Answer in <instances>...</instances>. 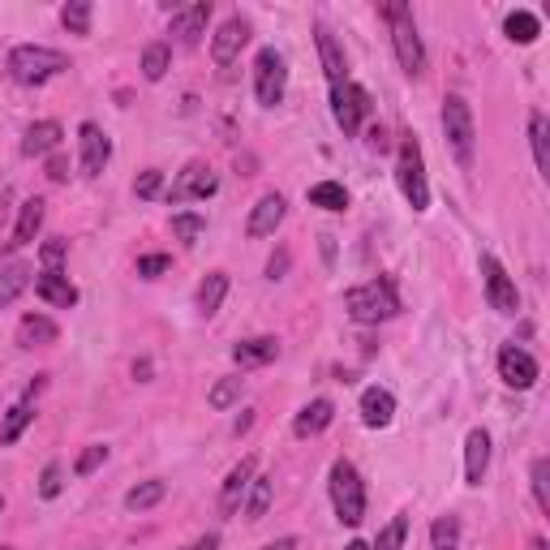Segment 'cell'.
<instances>
[{"label":"cell","mask_w":550,"mask_h":550,"mask_svg":"<svg viewBox=\"0 0 550 550\" xmlns=\"http://www.w3.org/2000/svg\"><path fill=\"white\" fill-rule=\"evenodd\" d=\"M482 280H486V297L490 306H495L499 314H516L520 310V293H516V280L508 275V267L499 263L495 254H482Z\"/></svg>","instance_id":"9c48e42d"},{"label":"cell","mask_w":550,"mask_h":550,"mask_svg":"<svg viewBox=\"0 0 550 550\" xmlns=\"http://www.w3.org/2000/svg\"><path fill=\"white\" fill-rule=\"evenodd\" d=\"M56 340H61V327H56L48 314H26L18 323V344H22V349H43V344H56Z\"/></svg>","instance_id":"603a6c76"},{"label":"cell","mask_w":550,"mask_h":550,"mask_svg":"<svg viewBox=\"0 0 550 550\" xmlns=\"http://www.w3.org/2000/svg\"><path fill=\"white\" fill-rule=\"evenodd\" d=\"M327 486H331V508H336L340 525H361L366 520V482H361L353 460H336Z\"/></svg>","instance_id":"277c9868"},{"label":"cell","mask_w":550,"mask_h":550,"mask_svg":"<svg viewBox=\"0 0 550 550\" xmlns=\"http://www.w3.org/2000/svg\"><path fill=\"white\" fill-rule=\"evenodd\" d=\"M392 417H396V396L387 392V387H366V392H361V422L370 430L392 426Z\"/></svg>","instance_id":"ac0fdd59"},{"label":"cell","mask_w":550,"mask_h":550,"mask_svg":"<svg viewBox=\"0 0 550 550\" xmlns=\"http://www.w3.org/2000/svg\"><path fill=\"white\" fill-rule=\"evenodd\" d=\"M331 117H336V125L349 138L361 134V121L370 117V95L357 82H336L331 86Z\"/></svg>","instance_id":"ba28073f"},{"label":"cell","mask_w":550,"mask_h":550,"mask_svg":"<svg viewBox=\"0 0 550 550\" xmlns=\"http://www.w3.org/2000/svg\"><path fill=\"white\" fill-rule=\"evenodd\" d=\"M202 228H207V220H202V215H172V237H177L181 245H194L198 237H202Z\"/></svg>","instance_id":"f35d334b"},{"label":"cell","mask_w":550,"mask_h":550,"mask_svg":"<svg viewBox=\"0 0 550 550\" xmlns=\"http://www.w3.org/2000/svg\"><path fill=\"white\" fill-rule=\"evenodd\" d=\"M35 293L48 301V306H56V310H74L78 306V288L69 284L65 271H39L35 275Z\"/></svg>","instance_id":"2e32d148"},{"label":"cell","mask_w":550,"mask_h":550,"mask_svg":"<svg viewBox=\"0 0 550 550\" xmlns=\"http://www.w3.org/2000/svg\"><path fill=\"white\" fill-rule=\"evenodd\" d=\"M280 357V340L275 336H254V340H241L233 349V361L245 370V366H267V361Z\"/></svg>","instance_id":"484cf974"},{"label":"cell","mask_w":550,"mask_h":550,"mask_svg":"<svg viewBox=\"0 0 550 550\" xmlns=\"http://www.w3.org/2000/svg\"><path fill=\"white\" fill-rule=\"evenodd\" d=\"M383 18L392 26V48H396V61L409 78H422L426 74V43L417 35V22H413V9L400 5V0H387L383 5Z\"/></svg>","instance_id":"7a4b0ae2"},{"label":"cell","mask_w":550,"mask_h":550,"mask_svg":"<svg viewBox=\"0 0 550 550\" xmlns=\"http://www.w3.org/2000/svg\"><path fill=\"white\" fill-rule=\"evenodd\" d=\"M69 69V56L56 48H43V43H22V48L9 52V78L18 86H43L56 74Z\"/></svg>","instance_id":"3957f363"},{"label":"cell","mask_w":550,"mask_h":550,"mask_svg":"<svg viewBox=\"0 0 550 550\" xmlns=\"http://www.w3.org/2000/svg\"><path fill=\"white\" fill-rule=\"evenodd\" d=\"M404 538H409V516H392V525L379 529V538H374L370 550H404Z\"/></svg>","instance_id":"8d00e7d4"},{"label":"cell","mask_w":550,"mask_h":550,"mask_svg":"<svg viewBox=\"0 0 550 550\" xmlns=\"http://www.w3.org/2000/svg\"><path fill=\"white\" fill-rule=\"evenodd\" d=\"M263 550H297V538H275V542H267Z\"/></svg>","instance_id":"f907efd6"},{"label":"cell","mask_w":550,"mask_h":550,"mask_svg":"<svg viewBox=\"0 0 550 550\" xmlns=\"http://www.w3.org/2000/svg\"><path fill=\"white\" fill-rule=\"evenodd\" d=\"M134 379H142V383L151 379V361H134Z\"/></svg>","instance_id":"816d5d0a"},{"label":"cell","mask_w":550,"mask_h":550,"mask_svg":"<svg viewBox=\"0 0 550 550\" xmlns=\"http://www.w3.org/2000/svg\"><path fill=\"white\" fill-rule=\"evenodd\" d=\"M284 211H288V202H284V194H263L254 202V211H250V220H245V233L250 237H271L275 228L284 224Z\"/></svg>","instance_id":"5bb4252c"},{"label":"cell","mask_w":550,"mask_h":550,"mask_svg":"<svg viewBox=\"0 0 550 550\" xmlns=\"http://www.w3.org/2000/svg\"><path fill=\"white\" fill-rule=\"evenodd\" d=\"M288 263H293V254H288V250H275V254L267 258V280H284Z\"/></svg>","instance_id":"bcb514c9"},{"label":"cell","mask_w":550,"mask_h":550,"mask_svg":"<svg viewBox=\"0 0 550 550\" xmlns=\"http://www.w3.org/2000/svg\"><path fill=\"white\" fill-rule=\"evenodd\" d=\"M108 159H112V138L95 121H82V129H78V168H82V177H99V172L108 168Z\"/></svg>","instance_id":"30bf717a"},{"label":"cell","mask_w":550,"mask_h":550,"mask_svg":"<svg viewBox=\"0 0 550 550\" xmlns=\"http://www.w3.org/2000/svg\"><path fill=\"white\" fill-rule=\"evenodd\" d=\"M314 43H318V61H323L327 82H331V86H336V82H349V65H344V52H340L336 35H331L327 26H314Z\"/></svg>","instance_id":"d6986e66"},{"label":"cell","mask_w":550,"mask_h":550,"mask_svg":"<svg viewBox=\"0 0 550 550\" xmlns=\"http://www.w3.org/2000/svg\"><path fill=\"white\" fill-rule=\"evenodd\" d=\"M0 512H5V495H0Z\"/></svg>","instance_id":"11a10c76"},{"label":"cell","mask_w":550,"mask_h":550,"mask_svg":"<svg viewBox=\"0 0 550 550\" xmlns=\"http://www.w3.org/2000/svg\"><path fill=\"white\" fill-rule=\"evenodd\" d=\"M31 422H35V404H31V396H26V400L13 404V409L5 413V422H0V447H13V443H18L22 430L31 426Z\"/></svg>","instance_id":"4316f807"},{"label":"cell","mask_w":550,"mask_h":550,"mask_svg":"<svg viewBox=\"0 0 550 550\" xmlns=\"http://www.w3.org/2000/svg\"><path fill=\"white\" fill-rule=\"evenodd\" d=\"M533 499H538L542 512H550V460L546 456L533 460Z\"/></svg>","instance_id":"60d3db41"},{"label":"cell","mask_w":550,"mask_h":550,"mask_svg":"<svg viewBox=\"0 0 550 550\" xmlns=\"http://www.w3.org/2000/svg\"><path fill=\"white\" fill-rule=\"evenodd\" d=\"M344 550H370L366 542H349V546H344Z\"/></svg>","instance_id":"db71d44e"},{"label":"cell","mask_w":550,"mask_h":550,"mask_svg":"<svg viewBox=\"0 0 550 550\" xmlns=\"http://www.w3.org/2000/svg\"><path fill=\"white\" fill-rule=\"evenodd\" d=\"M284 91H288V61L275 48H263L254 56V95L263 108L284 104Z\"/></svg>","instance_id":"52a82bcc"},{"label":"cell","mask_w":550,"mask_h":550,"mask_svg":"<svg viewBox=\"0 0 550 550\" xmlns=\"http://www.w3.org/2000/svg\"><path fill=\"white\" fill-rule=\"evenodd\" d=\"M224 297H228V271H211L207 280L198 284V314L211 318L215 310L224 306Z\"/></svg>","instance_id":"83f0119b"},{"label":"cell","mask_w":550,"mask_h":550,"mask_svg":"<svg viewBox=\"0 0 550 550\" xmlns=\"http://www.w3.org/2000/svg\"><path fill=\"white\" fill-rule=\"evenodd\" d=\"M250 43V22L241 18V13H233L220 31L211 35V56H215V65H233L237 56H241V48Z\"/></svg>","instance_id":"4fadbf2b"},{"label":"cell","mask_w":550,"mask_h":550,"mask_svg":"<svg viewBox=\"0 0 550 550\" xmlns=\"http://www.w3.org/2000/svg\"><path fill=\"white\" fill-rule=\"evenodd\" d=\"M61 26L69 35H91V0H69L61 9Z\"/></svg>","instance_id":"d590c367"},{"label":"cell","mask_w":550,"mask_h":550,"mask_svg":"<svg viewBox=\"0 0 550 550\" xmlns=\"http://www.w3.org/2000/svg\"><path fill=\"white\" fill-rule=\"evenodd\" d=\"M331 417H336V404H331L327 396H318L293 417V434L297 439H314V434H323L331 426Z\"/></svg>","instance_id":"ffe728a7"},{"label":"cell","mask_w":550,"mask_h":550,"mask_svg":"<svg viewBox=\"0 0 550 550\" xmlns=\"http://www.w3.org/2000/svg\"><path fill=\"white\" fill-rule=\"evenodd\" d=\"M396 185L404 202L413 211H430V181H426V164H422V147L413 138L400 142V155H396Z\"/></svg>","instance_id":"8992f818"},{"label":"cell","mask_w":550,"mask_h":550,"mask_svg":"<svg viewBox=\"0 0 550 550\" xmlns=\"http://www.w3.org/2000/svg\"><path fill=\"white\" fill-rule=\"evenodd\" d=\"M104 460H108V443H91V447H86V452L78 456L74 473H78V477H91L99 465H104Z\"/></svg>","instance_id":"7bdbcfd3"},{"label":"cell","mask_w":550,"mask_h":550,"mask_svg":"<svg viewBox=\"0 0 550 550\" xmlns=\"http://www.w3.org/2000/svg\"><path fill=\"white\" fill-rule=\"evenodd\" d=\"M344 310H349V318L361 327H379V323H387V318H396L400 314L396 280L392 275H379V280L353 284L349 293H344Z\"/></svg>","instance_id":"6da1fadb"},{"label":"cell","mask_w":550,"mask_h":550,"mask_svg":"<svg viewBox=\"0 0 550 550\" xmlns=\"http://www.w3.org/2000/svg\"><path fill=\"white\" fill-rule=\"evenodd\" d=\"M310 207L344 211V207H349V190H344L340 181H318V185H310Z\"/></svg>","instance_id":"d6a6232c"},{"label":"cell","mask_w":550,"mask_h":550,"mask_svg":"<svg viewBox=\"0 0 550 550\" xmlns=\"http://www.w3.org/2000/svg\"><path fill=\"white\" fill-rule=\"evenodd\" d=\"M538 374H542V366H538V357H533V353L516 349V344L499 349V379L508 383V387H516V392H529V387L538 383Z\"/></svg>","instance_id":"8fae6325"},{"label":"cell","mask_w":550,"mask_h":550,"mask_svg":"<svg viewBox=\"0 0 550 550\" xmlns=\"http://www.w3.org/2000/svg\"><path fill=\"white\" fill-rule=\"evenodd\" d=\"M550 125L546 112H529V142H533V164H538L542 177H550Z\"/></svg>","instance_id":"f1b7e54d"},{"label":"cell","mask_w":550,"mask_h":550,"mask_svg":"<svg viewBox=\"0 0 550 550\" xmlns=\"http://www.w3.org/2000/svg\"><path fill=\"white\" fill-rule=\"evenodd\" d=\"M486 469H490V434L477 426V430H469V439H465V482L482 486Z\"/></svg>","instance_id":"44dd1931"},{"label":"cell","mask_w":550,"mask_h":550,"mask_svg":"<svg viewBox=\"0 0 550 550\" xmlns=\"http://www.w3.org/2000/svg\"><path fill=\"white\" fill-rule=\"evenodd\" d=\"M366 142L374 151H387V129L383 125H370V134H366Z\"/></svg>","instance_id":"681fc988"},{"label":"cell","mask_w":550,"mask_h":550,"mask_svg":"<svg viewBox=\"0 0 550 550\" xmlns=\"http://www.w3.org/2000/svg\"><path fill=\"white\" fill-rule=\"evenodd\" d=\"M61 138H65L61 121H35L31 129H26V138H22V155H26V159L52 155L56 147H61Z\"/></svg>","instance_id":"7402d4cb"},{"label":"cell","mask_w":550,"mask_h":550,"mask_svg":"<svg viewBox=\"0 0 550 550\" xmlns=\"http://www.w3.org/2000/svg\"><path fill=\"white\" fill-rule=\"evenodd\" d=\"M168 267H172L168 254H147V258H138V275H142V280H155V275H164Z\"/></svg>","instance_id":"f6af8a7d"},{"label":"cell","mask_w":550,"mask_h":550,"mask_svg":"<svg viewBox=\"0 0 550 550\" xmlns=\"http://www.w3.org/2000/svg\"><path fill=\"white\" fill-rule=\"evenodd\" d=\"M430 550H460V516H434L430 525Z\"/></svg>","instance_id":"836d02e7"},{"label":"cell","mask_w":550,"mask_h":550,"mask_svg":"<svg viewBox=\"0 0 550 550\" xmlns=\"http://www.w3.org/2000/svg\"><path fill=\"white\" fill-rule=\"evenodd\" d=\"M271 495H275V477L254 473L250 495H245V520H263V516H267V508H271Z\"/></svg>","instance_id":"f546056e"},{"label":"cell","mask_w":550,"mask_h":550,"mask_svg":"<svg viewBox=\"0 0 550 550\" xmlns=\"http://www.w3.org/2000/svg\"><path fill=\"white\" fill-rule=\"evenodd\" d=\"M168 65H172V48H168V43H147V48H142V78H147V82L164 78Z\"/></svg>","instance_id":"e575fe53"},{"label":"cell","mask_w":550,"mask_h":550,"mask_svg":"<svg viewBox=\"0 0 550 550\" xmlns=\"http://www.w3.org/2000/svg\"><path fill=\"white\" fill-rule=\"evenodd\" d=\"M31 280H35L31 263H5V267H0V310L13 306V301L31 288Z\"/></svg>","instance_id":"d4e9b609"},{"label":"cell","mask_w":550,"mask_h":550,"mask_svg":"<svg viewBox=\"0 0 550 550\" xmlns=\"http://www.w3.org/2000/svg\"><path fill=\"white\" fill-rule=\"evenodd\" d=\"M241 379H220V383H215L211 387V392H207V404H211V409L215 413H224V409H233V404L241 400Z\"/></svg>","instance_id":"74e56055"},{"label":"cell","mask_w":550,"mask_h":550,"mask_svg":"<svg viewBox=\"0 0 550 550\" xmlns=\"http://www.w3.org/2000/svg\"><path fill=\"white\" fill-rule=\"evenodd\" d=\"M529 550H550V546H546V538H533V542H529Z\"/></svg>","instance_id":"f5cc1de1"},{"label":"cell","mask_w":550,"mask_h":550,"mask_svg":"<svg viewBox=\"0 0 550 550\" xmlns=\"http://www.w3.org/2000/svg\"><path fill=\"white\" fill-rule=\"evenodd\" d=\"M159 190H164V172H159V168L138 172V181H134V194H138V198H155Z\"/></svg>","instance_id":"ee69618b"},{"label":"cell","mask_w":550,"mask_h":550,"mask_svg":"<svg viewBox=\"0 0 550 550\" xmlns=\"http://www.w3.org/2000/svg\"><path fill=\"white\" fill-rule=\"evenodd\" d=\"M0 550H13V546H0Z\"/></svg>","instance_id":"9f6ffc18"},{"label":"cell","mask_w":550,"mask_h":550,"mask_svg":"<svg viewBox=\"0 0 550 550\" xmlns=\"http://www.w3.org/2000/svg\"><path fill=\"white\" fill-rule=\"evenodd\" d=\"M43 228V198H26L22 211H18V224H13V237H9V250H22L31 245Z\"/></svg>","instance_id":"cb8c5ba5"},{"label":"cell","mask_w":550,"mask_h":550,"mask_svg":"<svg viewBox=\"0 0 550 550\" xmlns=\"http://www.w3.org/2000/svg\"><path fill=\"white\" fill-rule=\"evenodd\" d=\"M220 190V181H215V172L207 164H190L185 172H177V181H172L168 190V202H194V198H211Z\"/></svg>","instance_id":"7c38bea8"},{"label":"cell","mask_w":550,"mask_h":550,"mask_svg":"<svg viewBox=\"0 0 550 550\" xmlns=\"http://www.w3.org/2000/svg\"><path fill=\"white\" fill-rule=\"evenodd\" d=\"M503 31H508L512 43H533L542 35V22H538V13H529V9H516L508 13V22H503Z\"/></svg>","instance_id":"1f68e13d"},{"label":"cell","mask_w":550,"mask_h":550,"mask_svg":"<svg viewBox=\"0 0 550 550\" xmlns=\"http://www.w3.org/2000/svg\"><path fill=\"white\" fill-rule=\"evenodd\" d=\"M65 490V469H61V460H48L39 473V499H56Z\"/></svg>","instance_id":"ab89813d"},{"label":"cell","mask_w":550,"mask_h":550,"mask_svg":"<svg viewBox=\"0 0 550 550\" xmlns=\"http://www.w3.org/2000/svg\"><path fill=\"white\" fill-rule=\"evenodd\" d=\"M164 495H168V482L151 477V482H138L134 490H129V495H125V508H129V512H147V508H155V503H164Z\"/></svg>","instance_id":"4dcf8cb0"},{"label":"cell","mask_w":550,"mask_h":550,"mask_svg":"<svg viewBox=\"0 0 550 550\" xmlns=\"http://www.w3.org/2000/svg\"><path fill=\"white\" fill-rule=\"evenodd\" d=\"M65 250H69V245H65L61 237H48V241H43V250H39L43 271H61V267H65Z\"/></svg>","instance_id":"b9f144b4"},{"label":"cell","mask_w":550,"mask_h":550,"mask_svg":"<svg viewBox=\"0 0 550 550\" xmlns=\"http://www.w3.org/2000/svg\"><path fill=\"white\" fill-rule=\"evenodd\" d=\"M185 550H220V533H202V538H194Z\"/></svg>","instance_id":"c3c4849f"},{"label":"cell","mask_w":550,"mask_h":550,"mask_svg":"<svg viewBox=\"0 0 550 550\" xmlns=\"http://www.w3.org/2000/svg\"><path fill=\"white\" fill-rule=\"evenodd\" d=\"M207 22H211V0H194L185 9H172V35H181V43H198Z\"/></svg>","instance_id":"e0dca14e"},{"label":"cell","mask_w":550,"mask_h":550,"mask_svg":"<svg viewBox=\"0 0 550 550\" xmlns=\"http://www.w3.org/2000/svg\"><path fill=\"white\" fill-rule=\"evenodd\" d=\"M48 181H56V185L69 181V159H65V155H52V159H48Z\"/></svg>","instance_id":"7dc6e473"},{"label":"cell","mask_w":550,"mask_h":550,"mask_svg":"<svg viewBox=\"0 0 550 550\" xmlns=\"http://www.w3.org/2000/svg\"><path fill=\"white\" fill-rule=\"evenodd\" d=\"M443 134L447 147H452L460 168H473V151H477V125H473V108L460 95L443 99Z\"/></svg>","instance_id":"5b68a950"},{"label":"cell","mask_w":550,"mask_h":550,"mask_svg":"<svg viewBox=\"0 0 550 550\" xmlns=\"http://www.w3.org/2000/svg\"><path fill=\"white\" fill-rule=\"evenodd\" d=\"M254 473H258V460H254V456H241V465L228 469L224 486H220V512H224V516L241 508V499H245V490H250Z\"/></svg>","instance_id":"9a60e30c"}]
</instances>
